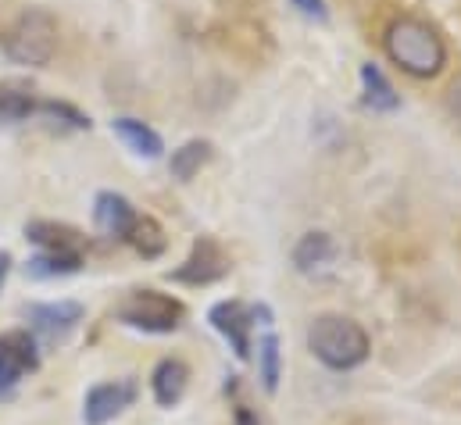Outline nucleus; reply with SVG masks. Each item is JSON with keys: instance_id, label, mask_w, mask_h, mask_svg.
I'll use <instances>...</instances> for the list:
<instances>
[{"instance_id": "obj_10", "label": "nucleus", "mask_w": 461, "mask_h": 425, "mask_svg": "<svg viewBox=\"0 0 461 425\" xmlns=\"http://www.w3.org/2000/svg\"><path fill=\"white\" fill-rule=\"evenodd\" d=\"M136 222H140V212L132 208L129 197H122L115 190H101V194L94 197V225H97L104 236L129 243Z\"/></svg>"}, {"instance_id": "obj_24", "label": "nucleus", "mask_w": 461, "mask_h": 425, "mask_svg": "<svg viewBox=\"0 0 461 425\" xmlns=\"http://www.w3.org/2000/svg\"><path fill=\"white\" fill-rule=\"evenodd\" d=\"M232 425H261V422H258V415H254L247 404H240V408L232 411Z\"/></svg>"}, {"instance_id": "obj_15", "label": "nucleus", "mask_w": 461, "mask_h": 425, "mask_svg": "<svg viewBox=\"0 0 461 425\" xmlns=\"http://www.w3.org/2000/svg\"><path fill=\"white\" fill-rule=\"evenodd\" d=\"M25 240L36 243L40 250H58V254H83V232L72 229V225H61V222H29L25 225Z\"/></svg>"}, {"instance_id": "obj_4", "label": "nucleus", "mask_w": 461, "mask_h": 425, "mask_svg": "<svg viewBox=\"0 0 461 425\" xmlns=\"http://www.w3.org/2000/svg\"><path fill=\"white\" fill-rule=\"evenodd\" d=\"M115 319L136 332H150V336H165V332H176L183 319H186V308L183 301L168 297V294H158V290H132L122 304H118Z\"/></svg>"}, {"instance_id": "obj_14", "label": "nucleus", "mask_w": 461, "mask_h": 425, "mask_svg": "<svg viewBox=\"0 0 461 425\" xmlns=\"http://www.w3.org/2000/svg\"><path fill=\"white\" fill-rule=\"evenodd\" d=\"M112 132H115L118 140H122L136 158L154 161V158H161V154H165V140H161V132H158V129H150L147 122L132 118V114H118L115 122H112Z\"/></svg>"}, {"instance_id": "obj_21", "label": "nucleus", "mask_w": 461, "mask_h": 425, "mask_svg": "<svg viewBox=\"0 0 461 425\" xmlns=\"http://www.w3.org/2000/svg\"><path fill=\"white\" fill-rule=\"evenodd\" d=\"M129 243L136 247V254H143L147 261H154V258H161V254H165V247H168V236H165V229L158 225V218H150V214H140V222H136L132 236H129Z\"/></svg>"}, {"instance_id": "obj_17", "label": "nucleus", "mask_w": 461, "mask_h": 425, "mask_svg": "<svg viewBox=\"0 0 461 425\" xmlns=\"http://www.w3.org/2000/svg\"><path fill=\"white\" fill-rule=\"evenodd\" d=\"M212 158H215V143H212V140H186L183 147L172 150L168 172H172V179L190 183L194 176H201V168L212 165Z\"/></svg>"}, {"instance_id": "obj_16", "label": "nucleus", "mask_w": 461, "mask_h": 425, "mask_svg": "<svg viewBox=\"0 0 461 425\" xmlns=\"http://www.w3.org/2000/svg\"><path fill=\"white\" fill-rule=\"evenodd\" d=\"M40 97L22 79H0V125H22L36 118Z\"/></svg>"}, {"instance_id": "obj_8", "label": "nucleus", "mask_w": 461, "mask_h": 425, "mask_svg": "<svg viewBox=\"0 0 461 425\" xmlns=\"http://www.w3.org/2000/svg\"><path fill=\"white\" fill-rule=\"evenodd\" d=\"M83 304L79 301H47V304H29L25 308V319H29V329L47 339V343H61L68 339L79 321H83Z\"/></svg>"}, {"instance_id": "obj_5", "label": "nucleus", "mask_w": 461, "mask_h": 425, "mask_svg": "<svg viewBox=\"0 0 461 425\" xmlns=\"http://www.w3.org/2000/svg\"><path fill=\"white\" fill-rule=\"evenodd\" d=\"M208 321L215 325V332L232 347V354L240 361H250V332L254 325H265L272 329V312L268 304H247V301H219L212 312H208Z\"/></svg>"}, {"instance_id": "obj_20", "label": "nucleus", "mask_w": 461, "mask_h": 425, "mask_svg": "<svg viewBox=\"0 0 461 425\" xmlns=\"http://www.w3.org/2000/svg\"><path fill=\"white\" fill-rule=\"evenodd\" d=\"M36 118H47L54 129H61V132H86L94 122H90V114H83L76 104H68V101H40L36 107Z\"/></svg>"}, {"instance_id": "obj_11", "label": "nucleus", "mask_w": 461, "mask_h": 425, "mask_svg": "<svg viewBox=\"0 0 461 425\" xmlns=\"http://www.w3.org/2000/svg\"><path fill=\"white\" fill-rule=\"evenodd\" d=\"M337 254H340L337 240H333L330 232H322V229H312V232H304V236L294 243V268H297L301 276H315V272L330 268V265L337 261Z\"/></svg>"}, {"instance_id": "obj_9", "label": "nucleus", "mask_w": 461, "mask_h": 425, "mask_svg": "<svg viewBox=\"0 0 461 425\" xmlns=\"http://www.w3.org/2000/svg\"><path fill=\"white\" fill-rule=\"evenodd\" d=\"M136 401V383L132 379H115V383H97L86 401H83V419L86 425H108Z\"/></svg>"}, {"instance_id": "obj_19", "label": "nucleus", "mask_w": 461, "mask_h": 425, "mask_svg": "<svg viewBox=\"0 0 461 425\" xmlns=\"http://www.w3.org/2000/svg\"><path fill=\"white\" fill-rule=\"evenodd\" d=\"M79 268H83V254H58V250H40L25 265L32 279H65V276H76Z\"/></svg>"}, {"instance_id": "obj_25", "label": "nucleus", "mask_w": 461, "mask_h": 425, "mask_svg": "<svg viewBox=\"0 0 461 425\" xmlns=\"http://www.w3.org/2000/svg\"><path fill=\"white\" fill-rule=\"evenodd\" d=\"M11 265H14V258H11L7 250H0V290H4V283H7V276H11Z\"/></svg>"}, {"instance_id": "obj_18", "label": "nucleus", "mask_w": 461, "mask_h": 425, "mask_svg": "<svg viewBox=\"0 0 461 425\" xmlns=\"http://www.w3.org/2000/svg\"><path fill=\"white\" fill-rule=\"evenodd\" d=\"M258 379L265 386V393H276L279 390V379H283V350H279V336L272 329H265V336L258 339Z\"/></svg>"}, {"instance_id": "obj_2", "label": "nucleus", "mask_w": 461, "mask_h": 425, "mask_svg": "<svg viewBox=\"0 0 461 425\" xmlns=\"http://www.w3.org/2000/svg\"><path fill=\"white\" fill-rule=\"evenodd\" d=\"M308 350L330 372H354V368H361L368 361L372 339H368L361 321L326 312V315L312 319V325H308Z\"/></svg>"}, {"instance_id": "obj_13", "label": "nucleus", "mask_w": 461, "mask_h": 425, "mask_svg": "<svg viewBox=\"0 0 461 425\" xmlns=\"http://www.w3.org/2000/svg\"><path fill=\"white\" fill-rule=\"evenodd\" d=\"M186 386H190V368L179 357H165L150 372V393L161 408H176L186 397Z\"/></svg>"}, {"instance_id": "obj_3", "label": "nucleus", "mask_w": 461, "mask_h": 425, "mask_svg": "<svg viewBox=\"0 0 461 425\" xmlns=\"http://www.w3.org/2000/svg\"><path fill=\"white\" fill-rule=\"evenodd\" d=\"M58 18L47 7H25L0 32V50L11 65L43 68L58 54Z\"/></svg>"}, {"instance_id": "obj_12", "label": "nucleus", "mask_w": 461, "mask_h": 425, "mask_svg": "<svg viewBox=\"0 0 461 425\" xmlns=\"http://www.w3.org/2000/svg\"><path fill=\"white\" fill-rule=\"evenodd\" d=\"M357 79H361V104L368 107L372 114H393V111H401V94L393 90V83L386 79V72L375 61H365L357 68Z\"/></svg>"}, {"instance_id": "obj_1", "label": "nucleus", "mask_w": 461, "mask_h": 425, "mask_svg": "<svg viewBox=\"0 0 461 425\" xmlns=\"http://www.w3.org/2000/svg\"><path fill=\"white\" fill-rule=\"evenodd\" d=\"M383 50L411 79H437L447 68V40L419 14H393L383 29Z\"/></svg>"}, {"instance_id": "obj_22", "label": "nucleus", "mask_w": 461, "mask_h": 425, "mask_svg": "<svg viewBox=\"0 0 461 425\" xmlns=\"http://www.w3.org/2000/svg\"><path fill=\"white\" fill-rule=\"evenodd\" d=\"M290 7H294V11H301L304 18L319 22V25H326V22H330V7H326V0H290Z\"/></svg>"}, {"instance_id": "obj_7", "label": "nucleus", "mask_w": 461, "mask_h": 425, "mask_svg": "<svg viewBox=\"0 0 461 425\" xmlns=\"http://www.w3.org/2000/svg\"><path fill=\"white\" fill-rule=\"evenodd\" d=\"M40 368V347L29 329L0 332V393L14 390L29 372Z\"/></svg>"}, {"instance_id": "obj_6", "label": "nucleus", "mask_w": 461, "mask_h": 425, "mask_svg": "<svg viewBox=\"0 0 461 425\" xmlns=\"http://www.w3.org/2000/svg\"><path fill=\"white\" fill-rule=\"evenodd\" d=\"M232 261L230 254L222 250V243L215 236H197L186 261L179 268L168 272L172 283H183V286H212V283H222L230 276Z\"/></svg>"}, {"instance_id": "obj_23", "label": "nucleus", "mask_w": 461, "mask_h": 425, "mask_svg": "<svg viewBox=\"0 0 461 425\" xmlns=\"http://www.w3.org/2000/svg\"><path fill=\"white\" fill-rule=\"evenodd\" d=\"M444 107H447V114H451V122L461 129V72L447 83V90H444Z\"/></svg>"}]
</instances>
